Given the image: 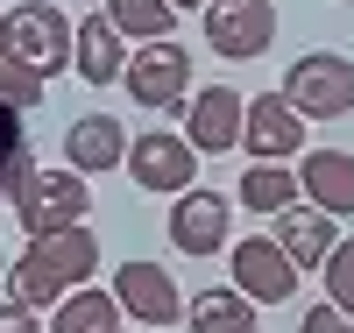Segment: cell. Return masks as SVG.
I'll list each match as a JSON object with an SVG mask.
<instances>
[{"label":"cell","mask_w":354,"mask_h":333,"mask_svg":"<svg viewBox=\"0 0 354 333\" xmlns=\"http://www.w3.org/2000/svg\"><path fill=\"white\" fill-rule=\"evenodd\" d=\"M270 241L283 249V262L305 277V269H319V262L333 255V241H340V220H326L319 206H283V213H277V234H270Z\"/></svg>","instance_id":"cell-15"},{"label":"cell","mask_w":354,"mask_h":333,"mask_svg":"<svg viewBox=\"0 0 354 333\" xmlns=\"http://www.w3.org/2000/svg\"><path fill=\"white\" fill-rule=\"evenodd\" d=\"M0 107H15V114H28V107H43V78H28L15 57H0Z\"/></svg>","instance_id":"cell-23"},{"label":"cell","mask_w":354,"mask_h":333,"mask_svg":"<svg viewBox=\"0 0 354 333\" xmlns=\"http://www.w3.org/2000/svg\"><path fill=\"white\" fill-rule=\"evenodd\" d=\"M283 107L298 114V120H340V114H354V57H340V50H305L298 64L283 71Z\"/></svg>","instance_id":"cell-3"},{"label":"cell","mask_w":354,"mask_h":333,"mask_svg":"<svg viewBox=\"0 0 354 333\" xmlns=\"http://www.w3.org/2000/svg\"><path fill=\"white\" fill-rule=\"evenodd\" d=\"M227 227H234V199L227 192H205V185L177 192L170 220H163V234H170L177 255H220L227 249Z\"/></svg>","instance_id":"cell-7"},{"label":"cell","mask_w":354,"mask_h":333,"mask_svg":"<svg viewBox=\"0 0 354 333\" xmlns=\"http://www.w3.org/2000/svg\"><path fill=\"white\" fill-rule=\"evenodd\" d=\"M43 333H121V305H113V291L78 284L71 298H57V319Z\"/></svg>","instance_id":"cell-18"},{"label":"cell","mask_w":354,"mask_h":333,"mask_svg":"<svg viewBox=\"0 0 354 333\" xmlns=\"http://www.w3.org/2000/svg\"><path fill=\"white\" fill-rule=\"evenodd\" d=\"M64 163H71L78 177L121 170V163H128V128H121L113 114H85V120H71V128H64Z\"/></svg>","instance_id":"cell-14"},{"label":"cell","mask_w":354,"mask_h":333,"mask_svg":"<svg viewBox=\"0 0 354 333\" xmlns=\"http://www.w3.org/2000/svg\"><path fill=\"white\" fill-rule=\"evenodd\" d=\"M170 8H177V15H185V8H198V0H170Z\"/></svg>","instance_id":"cell-27"},{"label":"cell","mask_w":354,"mask_h":333,"mask_svg":"<svg viewBox=\"0 0 354 333\" xmlns=\"http://www.w3.org/2000/svg\"><path fill=\"white\" fill-rule=\"evenodd\" d=\"M241 206L277 220L283 206H298V170H290V163H248L241 170Z\"/></svg>","instance_id":"cell-20"},{"label":"cell","mask_w":354,"mask_h":333,"mask_svg":"<svg viewBox=\"0 0 354 333\" xmlns=\"http://www.w3.org/2000/svg\"><path fill=\"white\" fill-rule=\"evenodd\" d=\"M241 149H248V163H290V156H305V120L283 107V93H255L241 107Z\"/></svg>","instance_id":"cell-9"},{"label":"cell","mask_w":354,"mask_h":333,"mask_svg":"<svg viewBox=\"0 0 354 333\" xmlns=\"http://www.w3.org/2000/svg\"><path fill=\"white\" fill-rule=\"evenodd\" d=\"M142 192H163V199H177V192H192L198 185V156H192V142L185 135H170V128H142L135 142H128V163H121Z\"/></svg>","instance_id":"cell-6"},{"label":"cell","mask_w":354,"mask_h":333,"mask_svg":"<svg viewBox=\"0 0 354 333\" xmlns=\"http://www.w3.org/2000/svg\"><path fill=\"white\" fill-rule=\"evenodd\" d=\"M0 291H8V249H0Z\"/></svg>","instance_id":"cell-26"},{"label":"cell","mask_w":354,"mask_h":333,"mask_svg":"<svg viewBox=\"0 0 354 333\" xmlns=\"http://www.w3.org/2000/svg\"><path fill=\"white\" fill-rule=\"evenodd\" d=\"M71 64H78L85 85H113V78L128 71V50H121V36H113L106 15H85V21L71 28Z\"/></svg>","instance_id":"cell-16"},{"label":"cell","mask_w":354,"mask_h":333,"mask_svg":"<svg viewBox=\"0 0 354 333\" xmlns=\"http://www.w3.org/2000/svg\"><path fill=\"white\" fill-rule=\"evenodd\" d=\"M85 213H93V177L78 170H28L15 185V220L28 227V241L57 227H85Z\"/></svg>","instance_id":"cell-4"},{"label":"cell","mask_w":354,"mask_h":333,"mask_svg":"<svg viewBox=\"0 0 354 333\" xmlns=\"http://www.w3.org/2000/svg\"><path fill=\"white\" fill-rule=\"evenodd\" d=\"M205 43L220 57H262L277 43V8L270 0H213L205 8Z\"/></svg>","instance_id":"cell-11"},{"label":"cell","mask_w":354,"mask_h":333,"mask_svg":"<svg viewBox=\"0 0 354 333\" xmlns=\"http://www.w3.org/2000/svg\"><path fill=\"white\" fill-rule=\"evenodd\" d=\"M0 57H15L28 78L50 85L57 71L71 64V21H64V8H50V0L8 8V15H0Z\"/></svg>","instance_id":"cell-2"},{"label":"cell","mask_w":354,"mask_h":333,"mask_svg":"<svg viewBox=\"0 0 354 333\" xmlns=\"http://www.w3.org/2000/svg\"><path fill=\"white\" fill-rule=\"evenodd\" d=\"M106 21L121 43H170L177 36V8L170 0H106Z\"/></svg>","instance_id":"cell-19"},{"label":"cell","mask_w":354,"mask_h":333,"mask_svg":"<svg viewBox=\"0 0 354 333\" xmlns=\"http://www.w3.org/2000/svg\"><path fill=\"white\" fill-rule=\"evenodd\" d=\"M113 305H121V319H142V326H177V319H185L177 277L163 262H142V255L113 269Z\"/></svg>","instance_id":"cell-8"},{"label":"cell","mask_w":354,"mask_h":333,"mask_svg":"<svg viewBox=\"0 0 354 333\" xmlns=\"http://www.w3.org/2000/svg\"><path fill=\"white\" fill-rule=\"evenodd\" d=\"M93 269H100V234H93V227H57V234H36V241L15 255L8 298L28 305V312H43V305H57V298H71Z\"/></svg>","instance_id":"cell-1"},{"label":"cell","mask_w":354,"mask_h":333,"mask_svg":"<svg viewBox=\"0 0 354 333\" xmlns=\"http://www.w3.org/2000/svg\"><path fill=\"white\" fill-rule=\"evenodd\" d=\"M319 277H326V305H340L354 319V241H333V255L319 262Z\"/></svg>","instance_id":"cell-22"},{"label":"cell","mask_w":354,"mask_h":333,"mask_svg":"<svg viewBox=\"0 0 354 333\" xmlns=\"http://www.w3.org/2000/svg\"><path fill=\"white\" fill-rule=\"evenodd\" d=\"M128 100L135 107H156V114H170V107H185V93H192V50L185 43H142V50H128Z\"/></svg>","instance_id":"cell-5"},{"label":"cell","mask_w":354,"mask_h":333,"mask_svg":"<svg viewBox=\"0 0 354 333\" xmlns=\"http://www.w3.org/2000/svg\"><path fill=\"white\" fill-rule=\"evenodd\" d=\"M36 170V156H28V128L15 107H0V199H15V185Z\"/></svg>","instance_id":"cell-21"},{"label":"cell","mask_w":354,"mask_h":333,"mask_svg":"<svg viewBox=\"0 0 354 333\" xmlns=\"http://www.w3.org/2000/svg\"><path fill=\"white\" fill-rule=\"evenodd\" d=\"M185 326L192 333H255V305L234 284H213V291H198L185 305Z\"/></svg>","instance_id":"cell-17"},{"label":"cell","mask_w":354,"mask_h":333,"mask_svg":"<svg viewBox=\"0 0 354 333\" xmlns=\"http://www.w3.org/2000/svg\"><path fill=\"white\" fill-rule=\"evenodd\" d=\"M0 333H43V319L28 305H15V298H0Z\"/></svg>","instance_id":"cell-25"},{"label":"cell","mask_w":354,"mask_h":333,"mask_svg":"<svg viewBox=\"0 0 354 333\" xmlns=\"http://www.w3.org/2000/svg\"><path fill=\"white\" fill-rule=\"evenodd\" d=\"M227 269H234V291H241L248 305H283V298H298V269H290L283 249H277V241H262V234L234 241V249H227Z\"/></svg>","instance_id":"cell-10"},{"label":"cell","mask_w":354,"mask_h":333,"mask_svg":"<svg viewBox=\"0 0 354 333\" xmlns=\"http://www.w3.org/2000/svg\"><path fill=\"white\" fill-rule=\"evenodd\" d=\"M241 93L234 85H198V100L185 107V142L192 156H227V149H241Z\"/></svg>","instance_id":"cell-12"},{"label":"cell","mask_w":354,"mask_h":333,"mask_svg":"<svg viewBox=\"0 0 354 333\" xmlns=\"http://www.w3.org/2000/svg\"><path fill=\"white\" fill-rule=\"evenodd\" d=\"M298 333H354V319H347L340 305H312V312L298 319Z\"/></svg>","instance_id":"cell-24"},{"label":"cell","mask_w":354,"mask_h":333,"mask_svg":"<svg viewBox=\"0 0 354 333\" xmlns=\"http://www.w3.org/2000/svg\"><path fill=\"white\" fill-rule=\"evenodd\" d=\"M255 333H262V326H255Z\"/></svg>","instance_id":"cell-28"},{"label":"cell","mask_w":354,"mask_h":333,"mask_svg":"<svg viewBox=\"0 0 354 333\" xmlns=\"http://www.w3.org/2000/svg\"><path fill=\"white\" fill-rule=\"evenodd\" d=\"M298 192L326 220H354V156L347 149H312V156H298Z\"/></svg>","instance_id":"cell-13"}]
</instances>
